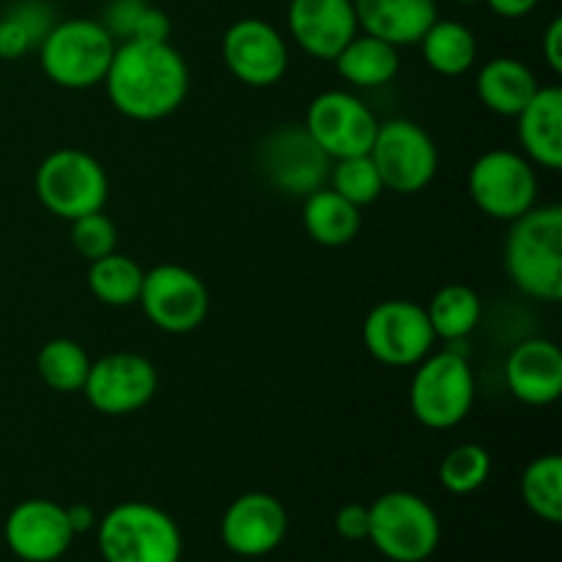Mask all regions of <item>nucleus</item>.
Here are the masks:
<instances>
[{"label": "nucleus", "instance_id": "f257e3e1", "mask_svg": "<svg viewBox=\"0 0 562 562\" xmlns=\"http://www.w3.org/2000/svg\"><path fill=\"white\" fill-rule=\"evenodd\" d=\"M108 99L132 121L173 115L190 91V69L170 42H121L104 75Z\"/></svg>", "mask_w": 562, "mask_h": 562}, {"label": "nucleus", "instance_id": "f03ea898", "mask_svg": "<svg viewBox=\"0 0 562 562\" xmlns=\"http://www.w3.org/2000/svg\"><path fill=\"white\" fill-rule=\"evenodd\" d=\"M505 272L510 283L532 300H562V209L558 203H536L510 223L505 239Z\"/></svg>", "mask_w": 562, "mask_h": 562}, {"label": "nucleus", "instance_id": "7ed1b4c3", "mask_svg": "<svg viewBox=\"0 0 562 562\" xmlns=\"http://www.w3.org/2000/svg\"><path fill=\"white\" fill-rule=\"evenodd\" d=\"M475 404V373L467 360L464 340L431 351L415 366L409 406L417 420L434 431H448L467 420Z\"/></svg>", "mask_w": 562, "mask_h": 562}, {"label": "nucleus", "instance_id": "20e7f679", "mask_svg": "<svg viewBox=\"0 0 562 562\" xmlns=\"http://www.w3.org/2000/svg\"><path fill=\"white\" fill-rule=\"evenodd\" d=\"M38 60L49 82L66 91H88L104 82L115 42L99 20H60L38 44Z\"/></svg>", "mask_w": 562, "mask_h": 562}, {"label": "nucleus", "instance_id": "39448f33", "mask_svg": "<svg viewBox=\"0 0 562 562\" xmlns=\"http://www.w3.org/2000/svg\"><path fill=\"white\" fill-rule=\"evenodd\" d=\"M104 562H179L181 532L173 516L151 503H121L97 521Z\"/></svg>", "mask_w": 562, "mask_h": 562}, {"label": "nucleus", "instance_id": "423d86ee", "mask_svg": "<svg viewBox=\"0 0 562 562\" xmlns=\"http://www.w3.org/2000/svg\"><path fill=\"white\" fill-rule=\"evenodd\" d=\"M442 525L420 494L387 492L368 505V541L393 562H426L437 552Z\"/></svg>", "mask_w": 562, "mask_h": 562}, {"label": "nucleus", "instance_id": "0eeeda50", "mask_svg": "<svg viewBox=\"0 0 562 562\" xmlns=\"http://www.w3.org/2000/svg\"><path fill=\"white\" fill-rule=\"evenodd\" d=\"M36 195L49 214L71 223L86 214L102 212L110 195V181L93 154L82 148H58L38 165Z\"/></svg>", "mask_w": 562, "mask_h": 562}, {"label": "nucleus", "instance_id": "6e6552de", "mask_svg": "<svg viewBox=\"0 0 562 562\" xmlns=\"http://www.w3.org/2000/svg\"><path fill=\"white\" fill-rule=\"evenodd\" d=\"M368 157L382 176L384 190L395 195H417L439 170V148L417 121L390 119L379 124Z\"/></svg>", "mask_w": 562, "mask_h": 562}, {"label": "nucleus", "instance_id": "1a4fd4ad", "mask_svg": "<svg viewBox=\"0 0 562 562\" xmlns=\"http://www.w3.org/2000/svg\"><path fill=\"white\" fill-rule=\"evenodd\" d=\"M470 198L486 217L514 223L538 201V176L530 159L510 148H492L472 162Z\"/></svg>", "mask_w": 562, "mask_h": 562}, {"label": "nucleus", "instance_id": "9d476101", "mask_svg": "<svg viewBox=\"0 0 562 562\" xmlns=\"http://www.w3.org/2000/svg\"><path fill=\"white\" fill-rule=\"evenodd\" d=\"M258 170L274 190L305 198L322 190L333 159L318 148L305 124H280L258 143Z\"/></svg>", "mask_w": 562, "mask_h": 562}, {"label": "nucleus", "instance_id": "9b49d317", "mask_svg": "<svg viewBox=\"0 0 562 562\" xmlns=\"http://www.w3.org/2000/svg\"><path fill=\"white\" fill-rule=\"evenodd\" d=\"M362 340L376 362L387 368H415L437 344L426 307L409 300L379 302L362 324Z\"/></svg>", "mask_w": 562, "mask_h": 562}, {"label": "nucleus", "instance_id": "f8f14e48", "mask_svg": "<svg viewBox=\"0 0 562 562\" xmlns=\"http://www.w3.org/2000/svg\"><path fill=\"white\" fill-rule=\"evenodd\" d=\"M157 387L159 376L151 360L135 351H113L91 360L82 393L99 415L124 417L151 404Z\"/></svg>", "mask_w": 562, "mask_h": 562}, {"label": "nucleus", "instance_id": "ddd939ff", "mask_svg": "<svg viewBox=\"0 0 562 562\" xmlns=\"http://www.w3.org/2000/svg\"><path fill=\"white\" fill-rule=\"evenodd\" d=\"M137 305L148 322L168 335H187L203 324L209 313V291L192 269L159 263L143 274Z\"/></svg>", "mask_w": 562, "mask_h": 562}, {"label": "nucleus", "instance_id": "4468645a", "mask_svg": "<svg viewBox=\"0 0 562 562\" xmlns=\"http://www.w3.org/2000/svg\"><path fill=\"white\" fill-rule=\"evenodd\" d=\"M305 130L329 159H344L371 151L379 121L355 93L324 91L307 104Z\"/></svg>", "mask_w": 562, "mask_h": 562}, {"label": "nucleus", "instance_id": "2eb2a0df", "mask_svg": "<svg viewBox=\"0 0 562 562\" xmlns=\"http://www.w3.org/2000/svg\"><path fill=\"white\" fill-rule=\"evenodd\" d=\"M223 64L245 86L272 88L289 69V44L272 22L245 16L225 31Z\"/></svg>", "mask_w": 562, "mask_h": 562}, {"label": "nucleus", "instance_id": "dca6fc26", "mask_svg": "<svg viewBox=\"0 0 562 562\" xmlns=\"http://www.w3.org/2000/svg\"><path fill=\"white\" fill-rule=\"evenodd\" d=\"M5 547L22 562H55L69 552L75 530L64 505L44 497L22 499L3 525Z\"/></svg>", "mask_w": 562, "mask_h": 562}, {"label": "nucleus", "instance_id": "f3484780", "mask_svg": "<svg viewBox=\"0 0 562 562\" xmlns=\"http://www.w3.org/2000/svg\"><path fill=\"white\" fill-rule=\"evenodd\" d=\"M289 514L283 503L267 492H247L225 508L220 538L239 558H263L283 543Z\"/></svg>", "mask_w": 562, "mask_h": 562}, {"label": "nucleus", "instance_id": "a211bd4d", "mask_svg": "<svg viewBox=\"0 0 562 562\" xmlns=\"http://www.w3.org/2000/svg\"><path fill=\"white\" fill-rule=\"evenodd\" d=\"M285 22L302 53L316 60H335L360 33L355 0H291Z\"/></svg>", "mask_w": 562, "mask_h": 562}, {"label": "nucleus", "instance_id": "6ab92c4d", "mask_svg": "<svg viewBox=\"0 0 562 562\" xmlns=\"http://www.w3.org/2000/svg\"><path fill=\"white\" fill-rule=\"evenodd\" d=\"M505 384L527 406H549L562 393V351L549 338H527L508 355Z\"/></svg>", "mask_w": 562, "mask_h": 562}, {"label": "nucleus", "instance_id": "aec40b11", "mask_svg": "<svg viewBox=\"0 0 562 562\" xmlns=\"http://www.w3.org/2000/svg\"><path fill=\"white\" fill-rule=\"evenodd\" d=\"M525 157L547 170H560L562 165V91L558 86H541L536 97L516 115Z\"/></svg>", "mask_w": 562, "mask_h": 562}, {"label": "nucleus", "instance_id": "412c9836", "mask_svg": "<svg viewBox=\"0 0 562 562\" xmlns=\"http://www.w3.org/2000/svg\"><path fill=\"white\" fill-rule=\"evenodd\" d=\"M355 11L362 33L393 47L417 44L439 16L437 0H355Z\"/></svg>", "mask_w": 562, "mask_h": 562}, {"label": "nucleus", "instance_id": "4be33fe9", "mask_svg": "<svg viewBox=\"0 0 562 562\" xmlns=\"http://www.w3.org/2000/svg\"><path fill=\"white\" fill-rule=\"evenodd\" d=\"M475 88L483 108L505 115V119H516L541 86L530 66L503 55V58H492L481 66Z\"/></svg>", "mask_w": 562, "mask_h": 562}, {"label": "nucleus", "instance_id": "5701e85b", "mask_svg": "<svg viewBox=\"0 0 562 562\" xmlns=\"http://www.w3.org/2000/svg\"><path fill=\"white\" fill-rule=\"evenodd\" d=\"M302 225L307 236L322 247H344L360 234L362 214L355 203L340 198L338 192L322 187V190L305 195L302 203Z\"/></svg>", "mask_w": 562, "mask_h": 562}, {"label": "nucleus", "instance_id": "b1692460", "mask_svg": "<svg viewBox=\"0 0 562 562\" xmlns=\"http://www.w3.org/2000/svg\"><path fill=\"white\" fill-rule=\"evenodd\" d=\"M338 75L355 88H382L393 82L398 75V47L387 44L384 38L371 36V33H357L338 58L333 60Z\"/></svg>", "mask_w": 562, "mask_h": 562}, {"label": "nucleus", "instance_id": "393cba45", "mask_svg": "<svg viewBox=\"0 0 562 562\" xmlns=\"http://www.w3.org/2000/svg\"><path fill=\"white\" fill-rule=\"evenodd\" d=\"M417 44L428 69L442 77L467 75L477 60V38L464 22L437 16Z\"/></svg>", "mask_w": 562, "mask_h": 562}, {"label": "nucleus", "instance_id": "a878e982", "mask_svg": "<svg viewBox=\"0 0 562 562\" xmlns=\"http://www.w3.org/2000/svg\"><path fill=\"white\" fill-rule=\"evenodd\" d=\"M426 313L434 335L442 338L445 344H453V340H467L475 333L483 316V302L470 285L450 283L431 296Z\"/></svg>", "mask_w": 562, "mask_h": 562}, {"label": "nucleus", "instance_id": "bb28decb", "mask_svg": "<svg viewBox=\"0 0 562 562\" xmlns=\"http://www.w3.org/2000/svg\"><path fill=\"white\" fill-rule=\"evenodd\" d=\"M55 14L44 0H20L0 16V58L20 60L31 49L42 44L49 27L55 25Z\"/></svg>", "mask_w": 562, "mask_h": 562}, {"label": "nucleus", "instance_id": "cd10ccee", "mask_svg": "<svg viewBox=\"0 0 562 562\" xmlns=\"http://www.w3.org/2000/svg\"><path fill=\"white\" fill-rule=\"evenodd\" d=\"M143 267L135 258L124 252H110L97 258L88 267V289L102 305L108 307H130L137 305L143 289Z\"/></svg>", "mask_w": 562, "mask_h": 562}, {"label": "nucleus", "instance_id": "c85d7f7f", "mask_svg": "<svg viewBox=\"0 0 562 562\" xmlns=\"http://www.w3.org/2000/svg\"><path fill=\"white\" fill-rule=\"evenodd\" d=\"M88 368H91V357L71 338L47 340L36 355L38 376L55 393H82Z\"/></svg>", "mask_w": 562, "mask_h": 562}, {"label": "nucleus", "instance_id": "c756f323", "mask_svg": "<svg viewBox=\"0 0 562 562\" xmlns=\"http://www.w3.org/2000/svg\"><path fill=\"white\" fill-rule=\"evenodd\" d=\"M521 497L538 519L549 525L562 521V461L558 453L538 456L521 475Z\"/></svg>", "mask_w": 562, "mask_h": 562}, {"label": "nucleus", "instance_id": "7c9ffc66", "mask_svg": "<svg viewBox=\"0 0 562 562\" xmlns=\"http://www.w3.org/2000/svg\"><path fill=\"white\" fill-rule=\"evenodd\" d=\"M329 190H335L340 198L362 209L379 201L384 184L373 159L368 154H360V157L333 159V165H329Z\"/></svg>", "mask_w": 562, "mask_h": 562}, {"label": "nucleus", "instance_id": "2f4dec72", "mask_svg": "<svg viewBox=\"0 0 562 562\" xmlns=\"http://www.w3.org/2000/svg\"><path fill=\"white\" fill-rule=\"evenodd\" d=\"M488 475H492V456L483 445L475 442L448 450L439 464V483L445 492L459 494V497L477 492L488 481Z\"/></svg>", "mask_w": 562, "mask_h": 562}, {"label": "nucleus", "instance_id": "473e14b6", "mask_svg": "<svg viewBox=\"0 0 562 562\" xmlns=\"http://www.w3.org/2000/svg\"><path fill=\"white\" fill-rule=\"evenodd\" d=\"M115 245H119V231H115L113 220L104 214V209L71 220V247L88 261L110 256L115 252Z\"/></svg>", "mask_w": 562, "mask_h": 562}, {"label": "nucleus", "instance_id": "72a5a7b5", "mask_svg": "<svg viewBox=\"0 0 562 562\" xmlns=\"http://www.w3.org/2000/svg\"><path fill=\"white\" fill-rule=\"evenodd\" d=\"M146 5L148 0H110L99 22L113 36V42H130Z\"/></svg>", "mask_w": 562, "mask_h": 562}, {"label": "nucleus", "instance_id": "f704fd0d", "mask_svg": "<svg viewBox=\"0 0 562 562\" xmlns=\"http://www.w3.org/2000/svg\"><path fill=\"white\" fill-rule=\"evenodd\" d=\"M335 530L346 541H366L368 538V505L349 503L335 514Z\"/></svg>", "mask_w": 562, "mask_h": 562}, {"label": "nucleus", "instance_id": "c9c22d12", "mask_svg": "<svg viewBox=\"0 0 562 562\" xmlns=\"http://www.w3.org/2000/svg\"><path fill=\"white\" fill-rule=\"evenodd\" d=\"M170 38V20L162 9L148 3L146 11L137 20L135 33H132L130 42H168Z\"/></svg>", "mask_w": 562, "mask_h": 562}, {"label": "nucleus", "instance_id": "e433bc0d", "mask_svg": "<svg viewBox=\"0 0 562 562\" xmlns=\"http://www.w3.org/2000/svg\"><path fill=\"white\" fill-rule=\"evenodd\" d=\"M543 58L554 75H562V20L554 16L543 33Z\"/></svg>", "mask_w": 562, "mask_h": 562}, {"label": "nucleus", "instance_id": "4c0bfd02", "mask_svg": "<svg viewBox=\"0 0 562 562\" xmlns=\"http://www.w3.org/2000/svg\"><path fill=\"white\" fill-rule=\"evenodd\" d=\"M538 3H541V0H486L488 9H492L494 14L505 16V20H519V16H527Z\"/></svg>", "mask_w": 562, "mask_h": 562}, {"label": "nucleus", "instance_id": "58836bf2", "mask_svg": "<svg viewBox=\"0 0 562 562\" xmlns=\"http://www.w3.org/2000/svg\"><path fill=\"white\" fill-rule=\"evenodd\" d=\"M66 516H69V525L75 530V536L97 527V514L88 505H71V508H66Z\"/></svg>", "mask_w": 562, "mask_h": 562}, {"label": "nucleus", "instance_id": "ea45409f", "mask_svg": "<svg viewBox=\"0 0 562 562\" xmlns=\"http://www.w3.org/2000/svg\"><path fill=\"white\" fill-rule=\"evenodd\" d=\"M461 3H472V0H461Z\"/></svg>", "mask_w": 562, "mask_h": 562}]
</instances>
